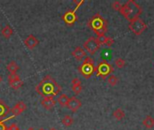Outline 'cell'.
<instances>
[{
  "label": "cell",
  "mask_w": 154,
  "mask_h": 130,
  "mask_svg": "<svg viewBox=\"0 0 154 130\" xmlns=\"http://www.w3.org/2000/svg\"><path fill=\"white\" fill-rule=\"evenodd\" d=\"M35 90L42 98L55 97L61 91V87L51 75H46L35 87Z\"/></svg>",
  "instance_id": "obj_1"
},
{
  "label": "cell",
  "mask_w": 154,
  "mask_h": 130,
  "mask_svg": "<svg viewBox=\"0 0 154 130\" xmlns=\"http://www.w3.org/2000/svg\"><path fill=\"white\" fill-rule=\"evenodd\" d=\"M119 12L129 22H132V21L139 18V16L143 13V8L135 1L128 0L124 5H122V7Z\"/></svg>",
  "instance_id": "obj_2"
},
{
  "label": "cell",
  "mask_w": 154,
  "mask_h": 130,
  "mask_svg": "<svg viewBox=\"0 0 154 130\" xmlns=\"http://www.w3.org/2000/svg\"><path fill=\"white\" fill-rule=\"evenodd\" d=\"M88 26L97 35H105L108 30V23L107 20L103 18V16L97 13L94 14L88 22Z\"/></svg>",
  "instance_id": "obj_3"
},
{
  "label": "cell",
  "mask_w": 154,
  "mask_h": 130,
  "mask_svg": "<svg viewBox=\"0 0 154 130\" xmlns=\"http://www.w3.org/2000/svg\"><path fill=\"white\" fill-rule=\"evenodd\" d=\"M78 70L85 79H89L93 75V73L96 72V66L94 64L93 59L90 57H86Z\"/></svg>",
  "instance_id": "obj_4"
},
{
  "label": "cell",
  "mask_w": 154,
  "mask_h": 130,
  "mask_svg": "<svg viewBox=\"0 0 154 130\" xmlns=\"http://www.w3.org/2000/svg\"><path fill=\"white\" fill-rule=\"evenodd\" d=\"M73 2L77 5L76 7H75L73 10H68V11L62 15V17H61V19L63 20V22H64L67 25H69V26L73 25L74 23L78 20V16H77V14H76V11H77V10L79 9V7L84 3V0H80V1L74 0Z\"/></svg>",
  "instance_id": "obj_5"
},
{
  "label": "cell",
  "mask_w": 154,
  "mask_h": 130,
  "mask_svg": "<svg viewBox=\"0 0 154 130\" xmlns=\"http://www.w3.org/2000/svg\"><path fill=\"white\" fill-rule=\"evenodd\" d=\"M113 71H114V67L106 61H102L97 64V66H96L97 76L102 78L103 80H105L107 76H110V74Z\"/></svg>",
  "instance_id": "obj_6"
},
{
  "label": "cell",
  "mask_w": 154,
  "mask_h": 130,
  "mask_svg": "<svg viewBox=\"0 0 154 130\" xmlns=\"http://www.w3.org/2000/svg\"><path fill=\"white\" fill-rule=\"evenodd\" d=\"M147 27H148V25L140 17L134 20V21H132V22H130V24H129V29L135 35H141L147 29Z\"/></svg>",
  "instance_id": "obj_7"
},
{
  "label": "cell",
  "mask_w": 154,
  "mask_h": 130,
  "mask_svg": "<svg viewBox=\"0 0 154 130\" xmlns=\"http://www.w3.org/2000/svg\"><path fill=\"white\" fill-rule=\"evenodd\" d=\"M84 49L90 54H95L100 48V45L95 37H89L83 44Z\"/></svg>",
  "instance_id": "obj_8"
},
{
  "label": "cell",
  "mask_w": 154,
  "mask_h": 130,
  "mask_svg": "<svg viewBox=\"0 0 154 130\" xmlns=\"http://www.w3.org/2000/svg\"><path fill=\"white\" fill-rule=\"evenodd\" d=\"M82 106V103L81 101L76 98V97H72V98H69V103L67 105V107L69 108V109L72 112H76L78 111Z\"/></svg>",
  "instance_id": "obj_9"
},
{
  "label": "cell",
  "mask_w": 154,
  "mask_h": 130,
  "mask_svg": "<svg viewBox=\"0 0 154 130\" xmlns=\"http://www.w3.org/2000/svg\"><path fill=\"white\" fill-rule=\"evenodd\" d=\"M26 104L23 101H18L11 109V112L13 113V116L16 117L19 116L20 114H22L25 109H26Z\"/></svg>",
  "instance_id": "obj_10"
},
{
  "label": "cell",
  "mask_w": 154,
  "mask_h": 130,
  "mask_svg": "<svg viewBox=\"0 0 154 130\" xmlns=\"http://www.w3.org/2000/svg\"><path fill=\"white\" fill-rule=\"evenodd\" d=\"M23 43H24L25 46H26L29 50H32V49H34V48L38 45L39 41H38V39H37L36 37H34L32 34H30L29 36H27V37L25 38V40H24Z\"/></svg>",
  "instance_id": "obj_11"
},
{
  "label": "cell",
  "mask_w": 154,
  "mask_h": 130,
  "mask_svg": "<svg viewBox=\"0 0 154 130\" xmlns=\"http://www.w3.org/2000/svg\"><path fill=\"white\" fill-rule=\"evenodd\" d=\"M42 105L46 109H51L55 104H56V101L54 100L53 97H46V98H43L41 101Z\"/></svg>",
  "instance_id": "obj_12"
},
{
  "label": "cell",
  "mask_w": 154,
  "mask_h": 130,
  "mask_svg": "<svg viewBox=\"0 0 154 130\" xmlns=\"http://www.w3.org/2000/svg\"><path fill=\"white\" fill-rule=\"evenodd\" d=\"M71 55L77 60V61H80L83 59V57L86 56V52L84 51L83 48H81L80 46H78L74 49V51L71 52Z\"/></svg>",
  "instance_id": "obj_13"
},
{
  "label": "cell",
  "mask_w": 154,
  "mask_h": 130,
  "mask_svg": "<svg viewBox=\"0 0 154 130\" xmlns=\"http://www.w3.org/2000/svg\"><path fill=\"white\" fill-rule=\"evenodd\" d=\"M10 111H11L10 108L2 100H0V121L3 119H5L10 113Z\"/></svg>",
  "instance_id": "obj_14"
},
{
  "label": "cell",
  "mask_w": 154,
  "mask_h": 130,
  "mask_svg": "<svg viewBox=\"0 0 154 130\" xmlns=\"http://www.w3.org/2000/svg\"><path fill=\"white\" fill-rule=\"evenodd\" d=\"M71 85H72V90L78 95L82 91V85H81V81L79 78H74L71 81Z\"/></svg>",
  "instance_id": "obj_15"
},
{
  "label": "cell",
  "mask_w": 154,
  "mask_h": 130,
  "mask_svg": "<svg viewBox=\"0 0 154 130\" xmlns=\"http://www.w3.org/2000/svg\"><path fill=\"white\" fill-rule=\"evenodd\" d=\"M143 125L146 128L152 129L154 127V119L152 116H150V115L146 116L145 119L143 120Z\"/></svg>",
  "instance_id": "obj_16"
},
{
  "label": "cell",
  "mask_w": 154,
  "mask_h": 130,
  "mask_svg": "<svg viewBox=\"0 0 154 130\" xmlns=\"http://www.w3.org/2000/svg\"><path fill=\"white\" fill-rule=\"evenodd\" d=\"M113 116L116 120H122L125 117V112L124 111L123 109L118 108L116 109L114 112H113Z\"/></svg>",
  "instance_id": "obj_17"
},
{
  "label": "cell",
  "mask_w": 154,
  "mask_h": 130,
  "mask_svg": "<svg viewBox=\"0 0 154 130\" xmlns=\"http://www.w3.org/2000/svg\"><path fill=\"white\" fill-rule=\"evenodd\" d=\"M23 81L20 79V78H18V79H16V80H14V81H9V85H10V87L13 89V90H19L22 86H23Z\"/></svg>",
  "instance_id": "obj_18"
},
{
  "label": "cell",
  "mask_w": 154,
  "mask_h": 130,
  "mask_svg": "<svg viewBox=\"0 0 154 130\" xmlns=\"http://www.w3.org/2000/svg\"><path fill=\"white\" fill-rule=\"evenodd\" d=\"M6 69L10 73H16V71L19 70V66L14 61H12L6 65Z\"/></svg>",
  "instance_id": "obj_19"
},
{
  "label": "cell",
  "mask_w": 154,
  "mask_h": 130,
  "mask_svg": "<svg viewBox=\"0 0 154 130\" xmlns=\"http://www.w3.org/2000/svg\"><path fill=\"white\" fill-rule=\"evenodd\" d=\"M1 34H2L5 38H10L11 35L13 34V30H12V28H11L9 25H5V26L2 29Z\"/></svg>",
  "instance_id": "obj_20"
},
{
  "label": "cell",
  "mask_w": 154,
  "mask_h": 130,
  "mask_svg": "<svg viewBox=\"0 0 154 130\" xmlns=\"http://www.w3.org/2000/svg\"><path fill=\"white\" fill-rule=\"evenodd\" d=\"M69 98L65 94L60 95L59 97V99H58V102L61 107H67V105L69 103Z\"/></svg>",
  "instance_id": "obj_21"
},
{
  "label": "cell",
  "mask_w": 154,
  "mask_h": 130,
  "mask_svg": "<svg viewBox=\"0 0 154 130\" xmlns=\"http://www.w3.org/2000/svg\"><path fill=\"white\" fill-rule=\"evenodd\" d=\"M73 122H74V120H73V119H72L69 115H66V116L62 119V120H61V123L63 124V126H65V127H67V128L72 126Z\"/></svg>",
  "instance_id": "obj_22"
},
{
  "label": "cell",
  "mask_w": 154,
  "mask_h": 130,
  "mask_svg": "<svg viewBox=\"0 0 154 130\" xmlns=\"http://www.w3.org/2000/svg\"><path fill=\"white\" fill-rule=\"evenodd\" d=\"M107 81H108V84H109L110 86L115 87V86L117 85V83H118V81H119V79H118L116 76H115V75H110V76L108 77V79H107Z\"/></svg>",
  "instance_id": "obj_23"
},
{
  "label": "cell",
  "mask_w": 154,
  "mask_h": 130,
  "mask_svg": "<svg viewBox=\"0 0 154 130\" xmlns=\"http://www.w3.org/2000/svg\"><path fill=\"white\" fill-rule=\"evenodd\" d=\"M115 65L118 69H123L125 66V61L123 58H117L115 60Z\"/></svg>",
  "instance_id": "obj_24"
},
{
  "label": "cell",
  "mask_w": 154,
  "mask_h": 130,
  "mask_svg": "<svg viewBox=\"0 0 154 130\" xmlns=\"http://www.w3.org/2000/svg\"><path fill=\"white\" fill-rule=\"evenodd\" d=\"M112 7H113V9L116 10V11H120V9H121V7H122V4H121L119 1H114V2L112 3Z\"/></svg>",
  "instance_id": "obj_25"
},
{
  "label": "cell",
  "mask_w": 154,
  "mask_h": 130,
  "mask_svg": "<svg viewBox=\"0 0 154 130\" xmlns=\"http://www.w3.org/2000/svg\"><path fill=\"white\" fill-rule=\"evenodd\" d=\"M97 40L99 43V45H105V43H106V35H101V36H97Z\"/></svg>",
  "instance_id": "obj_26"
},
{
  "label": "cell",
  "mask_w": 154,
  "mask_h": 130,
  "mask_svg": "<svg viewBox=\"0 0 154 130\" xmlns=\"http://www.w3.org/2000/svg\"><path fill=\"white\" fill-rule=\"evenodd\" d=\"M115 43V40L110 37V36H106V43H105V45H106L107 47H111Z\"/></svg>",
  "instance_id": "obj_27"
},
{
  "label": "cell",
  "mask_w": 154,
  "mask_h": 130,
  "mask_svg": "<svg viewBox=\"0 0 154 130\" xmlns=\"http://www.w3.org/2000/svg\"><path fill=\"white\" fill-rule=\"evenodd\" d=\"M18 78H20V77H19V75H18L17 73H10V74L8 75V81H14V80H16V79H18Z\"/></svg>",
  "instance_id": "obj_28"
},
{
  "label": "cell",
  "mask_w": 154,
  "mask_h": 130,
  "mask_svg": "<svg viewBox=\"0 0 154 130\" xmlns=\"http://www.w3.org/2000/svg\"><path fill=\"white\" fill-rule=\"evenodd\" d=\"M6 130H19V128L16 124H12L9 128H7Z\"/></svg>",
  "instance_id": "obj_29"
},
{
  "label": "cell",
  "mask_w": 154,
  "mask_h": 130,
  "mask_svg": "<svg viewBox=\"0 0 154 130\" xmlns=\"http://www.w3.org/2000/svg\"><path fill=\"white\" fill-rule=\"evenodd\" d=\"M2 81H3V77H2V76L0 75V83L2 82Z\"/></svg>",
  "instance_id": "obj_30"
},
{
  "label": "cell",
  "mask_w": 154,
  "mask_h": 130,
  "mask_svg": "<svg viewBox=\"0 0 154 130\" xmlns=\"http://www.w3.org/2000/svg\"><path fill=\"white\" fill-rule=\"evenodd\" d=\"M50 130H57V129H56V128H51Z\"/></svg>",
  "instance_id": "obj_31"
},
{
  "label": "cell",
  "mask_w": 154,
  "mask_h": 130,
  "mask_svg": "<svg viewBox=\"0 0 154 130\" xmlns=\"http://www.w3.org/2000/svg\"><path fill=\"white\" fill-rule=\"evenodd\" d=\"M28 130H34V129H33V128H29Z\"/></svg>",
  "instance_id": "obj_32"
},
{
  "label": "cell",
  "mask_w": 154,
  "mask_h": 130,
  "mask_svg": "<svg viewBox=\"0 0 154 130\" xmlns=\"http://www.w3.org/2000/svg\"><path fill=\"white\" fill-rule=\"evenodd\" d=\"M39 130H44V129H39Z\"/></svg>",
  "instance_id": "obj_33"
}]
</instances>
